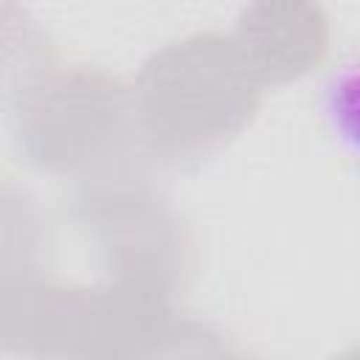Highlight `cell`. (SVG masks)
<instances>
[{
	"instance_id": "6da1fadb",
	"label": "cell",
	"mask_w": 360,
	"mask_h": 360,
	"mask_svg": "<svg viewBox=\"0 0 360 360\" xmlns=\"http://www.w3.org/2000/svg\"><path fill=\"white\" fill-rule=\"evenodd\" d=\"M262 93L225 34L200 31L158 48L132 84L141 163L197 169L256 118Z\"/></svg>"
},
{
	"instance_id": "7a4b0ae2",
	"label": "cell",
	"mask_w": 360,
	"mask_h": 360,
	"mask_svg": "<svg viewBox=\"0 0 360 360\" xmlns=\"http://www.w3.org/2000/svg\"><path fill=\"white\" fill-rule=\"evenodd\" d=\"M20 155L37 172L96 180L141 163L132 87L93 65H56L11 110Z\"/></svg>"
},
{
	"instance_id": "52a82bcc",
	"label": "cell",
	"mask_w": 360,
	"mask_h": 360,
	"mask_svg": "<svg viewBox=\"0 0 360 360\" xmlns=\"http://www.w3.org/2000/svg\"><path fill=\"white\" fill-rule=\"evenodd\" d=\"M53 253L51 219L34 191L0 177V278L45 273Z\"/></svg>"
},
{
	"instance_id": "8992f818",
	"label": "cell",
	"mask_w": 360,
	"mask_h": 360,
	"mask_svg": "<svg viewBox=\"0 0 360 360\" xmlns=\"http://www.w3.org/2000/svg\"><path fill=\"white\" fill-rule=\"evenodd\" d=\"M56 68V48L20 0H0V107L11 110Z\"/></svg>"
},
{
	"instance_id": "277c9868",
	"label": "cell",
	"mask_w": 360,
	"mask_h": 360,
	"mask_svg": "<svg viewBox=\"0 0 360 360\" xmlns=\"http://www.w3.org/2000/svg\"><path fill=\"white\" fill-rule=\"evenodd\" d=\"M0 352L25 357H107V290L31 276L0 278Z\"/></svg>"
},
{
	"instance_id": "3957f363",
	"label": "cell",
	"mask_w": 360,
	"mask_h": 360,
	"mask_svg": "<svg viewBox=\"0 0 360 360\" xmlns=\"http://www.w3.org/2000/svg\"><path fill=\"white\" fill-rule=\"evenodd\" d=\"M70 214L98 250L110 281L177 295L194 267V242L169 197L135 172L84 180Z\"/></svg>"
},
{
	"instance_id": "5b68a950",
	"label": "cell",
	"mask_w": 360,
	"mask_h": 360,
	"mask_svg": "<svg viewBox=\"0 0 360 360\" xmlns=\"http://www.w3.org/2000/svg\"><path fill=\"white\" fill-rule=\"evenodd\" d=\"M228 37L262 87L318 70L332 39L321 0H248Z\"/></svg>"
}]
</instances>
